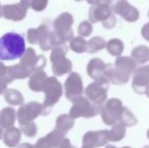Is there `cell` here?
I'll list each match as a JSON object with an SVG mask.
<instances>
[{
  "mask_svg": "<svg viewBox=\"0 0 149 148\" xmlns=\"http://www.w3.org/2000/svg\"><path fill=\"white\" fill-rule=\"evenodd\" d=\"M26 50L24 35L9 32L0 38V61H12L22 58Z\"/></svg>",
  "mask_w": 149,
  "mask_h": 148,
  "instance_id": "1",
  "label": "cell"
},
{
  "mask_svg": "<svg viewBox=\"0 0 149 148\" xmlns=\"http://www.w3.org/2000/svg\"><path fill=\"white\" fill-rule=\"evenodd\" d=\"M72 16L69 13H62L58 16L54 22V38H55L56 46L62 45L64 42L70 40L72 37L71 24H72Z\"/></svg>",
  "mask_w": 149,
  "mask_h": 148,
  "instance_id": "2",
  "label": "cell"
},
{
  "mask_svg": "<svg viewBox=\"0 0 149 148\" xmlns=\"http://www.w3.org/2000/svg\"><path fill=\"white\" fill-rule=\"evenodd\" d=\"M66 53L67 47L65 46H56L52 50L50 60L52 62V70L57 76H62L71 71V62L64 57Z\"/></svg>",
  "mask_w": 149,
  "mask_h": 148,
  "instance_id": "3",
  "label": "cell"
},
{
  "mask_svg": "<svg viewBox=\"0 0 149 148\" xmlns=\"http://www.w3.org/2000/svg\"><path fill=\"white\" fill-rule=\"evenodd\" d=\"M47 60H46L44 55H37L35 49L33 48H28L24 52V54L20 58L19 64L29 72L31 74L33 72L37 70L44 69L46 66Z\"/></svg>",
  "mask_w": 149,
  "mask_h": 148,
  "instance_id": "4",
  "label": "cell"
},
{
  "mask_svg": "<svg viewBox=\"0 0 149 148\" xmlns=\"http://www.w3.org/2000/svg\"><path fill=\"white\" fill-rule=\"evenodd\" d=\"M43 91L45 92L44 107L50 108L59 101L62 95V86L56 77H48Z\"/></svg>",
  "mask_w": 149,
  "mask_h": 148,
  "instance_id": "5",
  "label": "cell"
},
{
  "mask_svg": "<svg viewBox=\"0 0 149 148\" xmlns=\"http://www.w3.org/2000/svg\"><path fill=\"white\" fill-rule=\"evenodd\" d=\"M29 6L20 0L18 3L6 4L2 6V16L12 22H20L24 19L28 13Z\"/></svg>",
  "mask_w": 149,
  "mask_h": 148,
  "instance_id": "6",
  "label": "cell"
},
{
  "mask_svg": "<svg viewBox=\"0 0 149 148\" xmlns=\"http://www.w3.org/2000/svg\"><path fill=\"white\" fill-rule=\"evenodd\" d=\"M38 28V45L41 50L47 52L50 49L56 47L55 38L52 32H50L46 24H41Z\"/></svg>",
  "mask_w": 149,
  "mask_h": 148,
  "instance_id": "7",
  "label": "cell"
},
{
  "mask_svg": "<svg viewBox=\"0 0 149 148\" xmlns=\"http://www.w3.org/2000/svg\"><path fill=\"white\" fill-rule=\"evenodd\" d=\"M65 89H66V97L69 99H72L74 97L78 95L82 90L80 76L76 73L71 74L65 82Z\"/></svg>",
  "mask_w": 149,
  "mask_h": 148,
  "instance_id": "8",
  "label": "cell"
},
{
  "mask_svg": "<svg viewBox=\"0 0 149 148\" xmlns=\"http://www.w3.org/2000/svg\"><path fill=\"white\" fill-rule=\"evenodd\" d=\"M48 76L43 69L37 70L31 74L30 80H29V87L31 91L41 92V91H43Z\"/></svg>",
  "mask_w": 149,
  "mask_h": 148,
  "instance_id": "9",
  "label": "cell"
},
{
  "mask_svg": "<svg viewBox=\"0 0 149 148\" xmlns=\"http://www.w3.org/2000/svg\"><path fill=\"white\" fill-rule=\"evenodd\" d=\"M42 110H43V107H42L39 103H37V101H31V103H29L28 105H26V106H24V107L20 108L19 111H18V117H19V120L22 122V121L36 118V117L41 113Z\"/></svg>",
  "mask_w": 149,
  "mask_h": 148,
  "instance_id": "10",
  "label": "cell"
},
{
  "mask_svg": "<svg viewBox=\"0 0 149 148\" xmlns=\"http://www.w3.org/2000/svg\"><path fill=\"white\" fill-rule=\"evenodd\" d=\"M8 76H9L11 82L14 79H26L31 76V74L22 67L20 64L12 65L8 67Z\"/></svg>",
  "mask_w": 149,
  "mask_h": 148,
  "instance_id": "11",
  "label": "cell"
},
{
  "mask_svg": "<svg viewBox=\"0 0 149 148\" xmlns=\"http://www.w3.org/2000/svg\"><path fill=\"white\" fill-rule=\"evenodd\" d=\"M4 99L10 105H22L24 104L22 94L16 89H6L4 91Z\"/></svg>",
  "mask_w": 149,
  "mask_h": 148,
  "instance_id": "12",
  "label": "cell"
},
{
  "mask_svg": "<svg viewBox=\"0 0 149 148\" xmlns=\"http://www.w3.org/2000/svg\"><path fill=\"white\" fill-rule=\"evenodd\" d=\"M22 1H24L29 6V8L31 7V9H33L37 12H41L45 10L48 6V3H49V0H22Z\"/></svg>",
  "mask_w": 149,
  "mask_h": 148,
  "instance_id": "13",
  "label": "cell"
},
{
  "mask_svg": "<svg viewBox=\"0 0 149 148\" xmlns=\"http://www.w3.org/2000/svg\"><path fill=\"white\" fill-rule=\"evenodd\" d=\"M13 117H14V110L11 109V108H5V109L2 110L1 114H0V119H1L2 123L4 125L13 122Z\"/></svg>",
  "mask_w": 149,
  "mask_h": 148,
  "instance_id": "14",
  "label": "cell"
},
{
  "mask_svg": "<svg viewBox=\"0 0 149 148\" xmlns=\"http://www.w3.org/2000/svg\"><path fill=\"white\" fill-rule=\"evenodd\" d=\"M70 47L72 48L73 51H76V52L83 51V49H82V48H83V41L81 39L76 38V39H74L72 42H71Z\"/></svg>",
  "mask_w": 149,
  "mask_h": 148,
  "instance_id": "15",
  "label": "cell"
},
{
  "mask_svg": "<svg viewBox=\"0 0 149 148\" xmlns=\"http://www.w3.org/2000/svg\"><path fill=\"white\" fill-rule=\"evenodd\" d=\"M0 77L5 79L8 82V84L11 83V80H10L9 76H8V66L4 65L2 62H0Z\"/></svg>",
  "mask_w": 149,
  "mask_h": 148,
  "instance_id": "16",
  "label": "cell"
},
{
  "mask_svg": "<svg viewBox=\"0 0 149 148\" xmlns=\"http://www.w3.org/2000/svg\"><path fill=\"white\" fill-rule=\"evenodd\" d=\"M7 85H8V82L5 80V79L1 78L0 77V94L1 93H3L4 91L6 90V88H7Z\"/></svg>",
  "mask_w": 149,
  "mask_h": 148,
  "instance_id": "17",
  "label": "cell"
},
{
  "mask_svg": "<svg viewBox=\"0 0 149 148\" xmlns=\"http://www.w3.org/2000/svg\"><path fill=\"white\" fill-rule=\"evenodd\" d=\"M2 16V6H1V4H0V17Z\"/></svg>",
  "mask_w": 149,
  "mask_h": 148,
  "instance_id": "18",
  "label": "cell"
}]
</instances>
